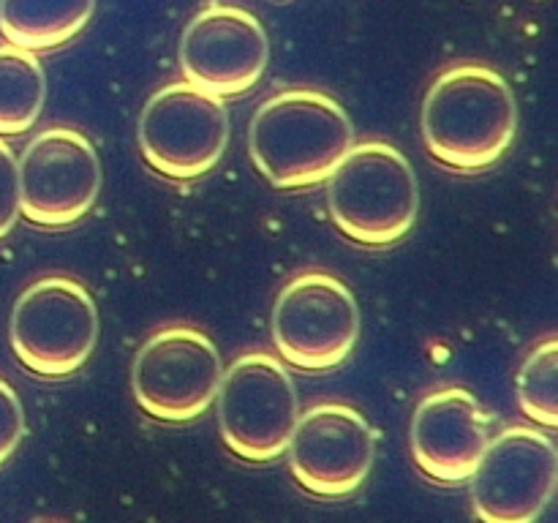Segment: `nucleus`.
<instances>
[{"label": "nucleus", "mask_w": 558, "mask_h": 523, "mask_svg": "<svg viewBox=\"0 0 558 523\" xmlns=\"http://www.w3.org/2000/svg\"><path fill=\"white\" fill-rule=\"evenodd\" d=\"M515 134V93L490 65H452L425 93L423 139L445 167L458 172L494 167Z\"/></svg>", "instance_id": "f257e3e1"}, {"label": "nucleus", "mask_w": 558, "mask_h": 523, "mask_svg": "<svg viewBox=\"0 0 558 523\" xmlns=\"http://www.w3.org/2000/svg\"><path fill=\"white\" fill-rule=\"evenodd\" d=\"M354 142L347 109L322 90H283L256 109L248 129L251 161L281 191L319 185Z\"/></svg>", "instance_id": "f03ea898"}, {"label": "nucleus", "mask_w": 558, "mask_h": 523, "mask_svg": "<svg viewBox=\"0 0 558 523\" xmlns=\"http://www.w3.org/2000/svg\"><path fill=\"white\" fill-rule=\"evenodd\" d=\"M327 207L354 243L396 245L417 221L420 188L412 163L387 142L349 147L327 178Z\"/></svg>", "instance_id": "7ed1b4c3"}, {"label": "nucleus", "mask_w": 558, "mask_h": 523, "mask_svg": "<svg viewBox=\"0 0 558 523\" xmlns=\"http://www.w3.org/2000/svg\"><path fill=\"white\" fill-rule=\"evenodd\" d=\"M11 349L44 379H65L90 360L98 343V308L80 281L49 276L31 283L11 311Z\"/></svg>", "instance_id": "20e7f679"}, {"label": "nucleus", "mask_w": 558, "mask_h": 523, "mask_svg": "<svg viewBox=\"0 0 558 523\" xmlns=\"http://www.w3.org/2000/svg\"><path fill=\"white\" fill-rule=\"evenodd\" d=\"M218 430L229 450L248 463H270L287 452L300 417V398L289 370L272 354L234 360L216 392Z\"/></svg>", "instance_id": "39448f33"}, {"label": "nucleus", "mask_w": 558, "mask_h": 523, "mask_svg": "<svg viewBox=\"0 0 558 523\" xmlns=\"http://www.w3.org/2000/svg\"><path fill=\"white\" fill-rule=\"evenodd\" d=\"M136 136L147 167L163 178L196 180L227 150L229 112L216 93L189 80L172 82L145 104Z\"/></svg>", "instance_id": "423d86ee"}, {"label": "nucleus", "mask_w": 558, "mask_h": 523, "mask_svg": "<svg viewBox=\"0 0 558 523\" xmlns=\"http://www.w3.org/2000/svg\"><path fill=\"white\" fill-rule=\"evenodd\" d=\"M223 363L216 343L202 330L172 325L153 332L131 368L134 398L161 423H189L216 401Z\"/></svg>", "instance_id": "0eeeda50"}, {"label": "nucleus", "mask_w": 558, "mask_h": 523, "mask_svg": "<svg viewBox=\"0 0 558 523\" xmlns=\"http://www.w3.org/2000/svg\"><path fill=\"white\" fill-rule=\"evenodd\" d=\"M360 338L352 289L330 272H305L281 289L272 308L278 354L300 370L338 368Z\"/></svg>", "instance_id": "6e6552de"}, {"label": "nucleus", "mask_w": 558, "mask_h": 523, "mask_svg": "<svg viewBox=\"0 0 558 523\" xmlns=\"http://www.w3.org/2000/svg\"><path fill=\"white\" fill-rule=\"evenodd\" d=\"M20 210L38 227H71L90 212L101 191L96 147L76 129H44L16 158Z\"/></svg>", "instance_id": "1a4fd4ad"}, {"label": "nucleus", "mask_w": 558, "mask_h": 523, "mask_svg": "<svg viewBox=\"0 0 558 523\" xmlns=\"http://www.w3.org/2000/svg\"><path fill=\"white\" fill-rule=\"evenodd\" d=\"M556 445L539 430L515 425L488 441L472 472L474 512L485 523H532L554 499Z\"/></svg>", "instance_id": "9d476101"}, {"label": "nucleus", "mask_w": 558, "mask_h": 523, "mask_svg": "<svg viewBox=\"0 0 558 523\" xmlns=\"http://www.w3.org/2000/svg\"><path fill=\"white\" fill-rule=\"evenodd\" d=\"M287 450L294 479L308 494L343 499L368 479L376 441L363 412L347 403H319L300 414Z\"/></svg>", "instance_id": "9b49d317"}, {"label": "nucleus", "mask_w": 558, "mask_h": 523, "mask_svg": "<svg viewBox=\"0 0 558 523\" xmlns=\"http://www.w3.org/2000/svg\"><path fill=\"white\" fill-rule=\"evenodd\" d=\"M270 44L262 22L240 5L213 3L185 25L180 65L185 80L216 96H243L262 80Z\"/></svg>", "instance_id": "f8f14e48"}, {"label": "nucleus", "mask_w": 558, "mask_h": 523, "mask_svg": "<svg viewBox=\"0 0 558 523\" xmlns=\"http://www.w3.org/2000/svg\"><path fill=\"white\" fill-rule=\"evenodd\" d=\"M488 441V412L463 387L430 392L412 417L414 463L441 485L466 483Z\"/></svg>", "instance_id": "ddd939ff"}, {"label": "nucleus", "mask_w": 558, "mask_h": 523, "mask_svg": "<svg viewBox=\"0 0 558 523\" xmlns=\"http://www.w3.org/2000/svg\"><path fill=\"white\" fill-rule=\"evenodd\" d=\"M96 0H0V33L22 49L63 47L90 22Z\"/></svg>", "instance_id": "4468645a"}, {"label": "nucleus", "mask_w": 558, "mask_h": 523, "mask_svg": "<svg viewBox=\"0 0 558 523\" xmlns=\"http://www.w3.org/2000/svg\"><path fill=\"white\" fill-rule=\"evenodd\" d=\"M47 98V76L31 49L0 47V134H25L36 125Z\"/></svg>", "instance_id": "2eb2a0df"}, {"label": "nucleus", "mask_w": 558, "mask_h": 523, "mask_svg": "<svg viewBox=\"0 0 558 523\" xmlns=\"http://www.w3.org/2000/svg\"><path fill=\"white\" fill-rule=\"evenodd\" d=\"M518 403L534 423L558 425V341L548 338L532 349L518 374Z\"/></svg>", "instance_id": "dca6fc26"}, {"label": "nucleus", "mask_w": 558, "mask_h": 523, "mask_svg": "<svg viewBox=\"0 0 558 523\" xmlns=\"http://www.w3.org/2000/svg\"><path fill=\"white\" fill-rule=\"evenodd\" d=\"M20 210V174H16V156L0 139V240L14 229Z\"/></svg>", "instance_id": "f3484780"}, {"label": "nucleus", "mask_w": 558, "mask_h": 523, "mask_svg": "<svg viewBox=\"0 0 558 523\" xmlns=\"http://www.w3.org/2000/svg\"><path fill=\"white\" fill-rule=\"evenodd\" d=\"M25 436V412L22 401L9 381L0 379V463L9 461Z\"/></svg>", "instance_id": "a211bd4d"}]
</instances>
